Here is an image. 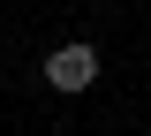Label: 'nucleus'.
<instances>
[{
	"instance_id": "1",
	"label": "nucleus",
	"mask_w": 151,
	"mask_h": 136,
	"mask_svg": "<svg viewBox=\"0 0 151 136\" xmlns=\"http://www.w3.org/2000/svg\"><path fill=\"white\" fill-rule=\"evenodd\" d=\"M45 83H53V91H91L98 83V45H53V53H45Z\"/></svg>"
}]
</instances>
